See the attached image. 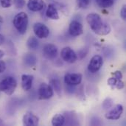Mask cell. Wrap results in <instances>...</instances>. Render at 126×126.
Returning a JSON list of instances; mask_svg holds the SVG:
<instances>
[{
	"mask_svg": "<svg viewBox=\"0 0 126 126\" xmlns=\"http://www.w3.org/2000/svg\"><path fill=\"white\" fill-rule=\"evenodd\" d=\"M54 94V91L49 84L42 83L38 89V95L40 100L50 99Z\"/></svg>",
	"mask_w": 126,
	"mask_h": 126,
	"instance_id": "52a82bcc",
	"label": "cell"
},
{
	"mask_svg": "<svg viewBox=\"0 0 126 126\" xmlns=\"http://www.w3.org/2000/svg\"><path fill=\"white\" fill-rule=\"evenodd\" d=\"M43 55L47 60H54L58 55V48L55 44H48L43 48Z\"/></svg>",
	"mask_w": 126,
	"mask_h": 126,
	"instance_id": "9c48e42d",
	"label": "cell"
},
{
	"mask_svg": "<svg viewBox=\"0 0 126 126\" xmlns=\"http://www.w3.org/2000/svg\"><path fill=\"white\" fill-rule=\"evenodd\" d=\"M27 7L32 12H38L42 10L45 7L44 0H29L27 2Z\"/></svg>",
	"mask_w": 126,
	"mask_h": 126,
	"instance_id": "4fadbf2b",
	"label": "cell"
},
{
	"mask_svg": "<svg viewBox=\"0 0 126 126\" xmlns=\"http://www.w3.org/2000/svg\"><path fill=\"white\" fill-rule=\"evenodd\" d=\"M120 16L122 18L123 20H126V6L123 5L121 10H120Z\"/></svg>",
	"mask_w": 126,
	"mask_h": 126,
	"instance_id": "83f0119b",
	"label": "cell"
},
{
	"mask_svg": "<svg viewBox=\"0 0 126 126\" xmlns=\"http://www.w3.org/2000/svg\"><path fill=\"white\" fill-rule=\"evenodd\" d=\"M24 63L29 67L35 66L37 63V57L32 53L26 54L24 56Z\"/></svg>",
	"mask_w": 126,
	"mask_h": 126,
	"instance_id": "e0dca14e",
	"label": "cell"
},
{
	"mask_svg": "<svg viewBox=\"0 0 126 126\" xmlns=\"http://www.w3.org/2000/svg\"><path fill=\"white\" fill-rule=\"evenodd\" d=\"M46 16L47 18L52 20H58L59 14L58 12V8L55 4H49L46 10Z\"/></svg>",
	"mask_w": 126,
	"mask_h": 126,
	"instance_id": "9a60e30c",
	"label": "cell"
},
{
	"mask_svg": "<svg viewBox=\"0 0 126 126\" xmlns=\"http://www.w3.org/2000/svg\"><path fill=\"white\" fill-rule=\"evenodd\" d=\"M103 64V60L102 56L99 55H94L90 60V62L88 65V70L91 73H96L101 69Z\"/></svg>",
	"mask_w": 126,
	"mask_h": 126,
	"instance_id": "8992f818",
	"label": "cell"
},
{
	"mask_svg": "<svg viewBox=\"0 0 126 126\" xmlns=\"http://www.w3.org/2000/svg\"><path fill=\"white\" fill-rule=\"evenodd\" d=\"M28 16L24 12H20L17 13L13 20V24L16 30L21 35L26 33L28 27Z\"/></svg>",
	"mask_w": 126,
	"mask_h": 126,
	"instance_id": "7a4b0ae2",
	"label": "cell"
},
{
	"mask_svg": "<svg viewBox=\"0 0 126 126\" xmlns=\"http://www.w3.org/2000/svg\"><path fill=\"white\" fill-rule=\"evenodd\" d=\"M65 124V117L64 115L61 114H55L52 120V125L54 126H63Z\"/></svg>",
	"mask_w": 126,
	"mask_h": 126,
	"instance_id": "d6986e66",
	"label": "cell"
},
{
	"mask_svg": "<svg viewBox=\"0 0 126 126\" xmlns=\"http://www.w3.org/2000/svg\"><path fill=\"white\" fill-rule=\"evenodd\" d=\"M17 86L16 80L11 76L6 77L0 81V92L5 93L7 95H12Z\"/></svg>",
	"mask_w": 126,
	"mask_h": 126,
	"instance_id": "3957f363",
	"label": "cell"
},
{
	"mask_svg": "<svg viewBox=\"0 0 126 126\" xmlns=\"http://www.w3.org/2000/svg\"><path fill=\"white\" fill-rule=\"evenodd\" d=\"M125 87V84H124V82L122 81V80H120L117 81V83L115 86V88H117V89L120 90V89H123V88Z\"/></svg>",
	"mask_w": 126,
	"mask_h": 126,
	"instance_id": "f1b7e54d",
	"label": "cell"
},
{
	"mask_svg": "<svg viewBox=\"0 0 126 126\" xmlns=\"http://www.w3.org/2000/svg\"><path fill=\"white\" fill-rule=\"evenodd\" d=\"M13 3L16 8L21 9L25 6V0H13Z\"/></svg>",
	"mask_w": 126,
	"mask_h": 126,
	"instance_id": "cb8c5ba5",
	"label": "cell"
},
{
	"mask_svg": "<svg viewBox=\"0 0 126 126\" xmlns=\"http://www.w3.org/2000/svg\"><path fill=\"white\" fill-rule=\"evenodd\" d=\"M113 75H114V78L117 80H122L123 78V74L120 71H116L113 73Z\"/></svg>",
	"mask_w": 126,
	"mask_h": 126,
	"instance_id": "f546056e",
	"label": "cell"
},
{
	"mask_svg": "<svg viewBox=\"0 0 126 126\" xmlns=\"http://www.w3.org/2000/svg\"><path fill=\"white\" fill-rule=\"evenodd\" d=\"M77 6L80 9H86L90 4V0H76Z\"/></svg>",
	"mask_w": 126,
	"mask_h": 126,
	"instance_id": "7402d4cb",
	"label": "cell"
},
{
	"mask_svg": "<svg viewBox=\"0 0 126 126\" xmlns=\"http://www.w3.org/2000/svg\"><path fill=\"white\" fill-rule=\"evenodd\" d=\"M0 59H1V57H0Z\"/></svg>",
	"mask_w": 126,
	"mask_h": 126,
	"instance_id": "d6a6232c",
	"label": "cell"
},
{
	"mask_svg": "<svg viewBox=\"0 0 126 126\" xmlns=\"http://www.w3.org/2000/svg\"><path fill=\"white\" fill-rule=\"evenodd\" d=\"M106 114L105 117L106 119L110 120H117L120 118L123 112V106L121 104H117L112 106L111 109Z\"/></svg>",
	"mask_w": 126,
	"mask_h": 126,
	"instance_id": "5b68a950",
	"label": "cell"
},
{
	"mask_svg": "<svg viewBox=\"0 0 126 126\" xmlns=\"http://www.w3.org/2000/svg\"><path fill=\"white\" fill-rule=\"evenodd\" d=\"M61 57L64 61L69 63H74L78 61V55L69 47H66L62 49L61 52Z\"/></svg>",
	"mask_w": 126,
	"mask_h": 126,
	"instance_id": "277c9868",
	"label": "cell"
},
{
	"mask_svg": "<svg viewBox=\"0 0 126 126\" xmlns=\"http://www.w3.org/2000/svg\"><path fill=\"white\" fill-rule=\"evenodd\" d=\"M69 32L72 36H79L83 33V27L82 24L76 20H73L69 24Z\"/></svg>",
	"mask_w": 126,
	"mask_h": 126,
	"instance_id": "8fae6325",
	"label": "cell"
},
{
	"mask_svg": "<svg viewBox=\"0 0 126 126\" xmlns=\"http://www.w3.org/2000/svg\"><path fill=\"white\" fill-rule=\"evenodd\" d=\"M27 46L30 49H32V50L36 49L39 46V43H38L37 38L34 36H30L27 41Z\"/></svg>",
	"mask_w": 126,
	"mask_h": 126,
	"instance_id": "ffe728a7",
	"label": "cell"
},
{
	"mask_svg": "<svg viewBox=\"0 0 126 126\" xmlns=\"http://www.w3.org/2000/svg\"><path fill=\"white\" fill-rule=\"evenodd\" d=\"M86 21L92 30L97 35H106L111 32V27L107 23H103L100 15L92 13L87 15Z\"/></svg>",
	"mask_w": 126,
	"mask_h": 126,
	"instance_id": "6da1fadb",
	"label": "cell"
},
{
	"mask_svg": "<svg viewBox=\"0 0 126 126\" xmlns=\"http://www.w3.org/2000/svg\"><path fill=\"white\" fill-rule=\"evenodd\" d=\"M33 32L38 38H47L49 35V29L44 24L38 22L33 25Z\"/></svg>",
	"mask_w": 126,
	"mask_h": 126,
	"instance_id": "ba28073f",
	"label": "cell"
},
{
	"mask_svg": "<svg viewBox=\"0 0 126 126\" xmlns=\"http://www.w3.org/2000/svg\"><path fill=\"white\" fill-rule=\"evenodd\" d=\"M118 80H120L116 79L114 77V78H110L107 80V83H108V85H109V86H111V88L112 89H114L115 88V86H116V85H117Z\"/></svg>",
	"mask_w": 126,
	"mask_h": 126,
	"instance_id": "d4e9b609",
	"label": "cell"
},
{
	"mask_svg": "<svg viewBox=\"0 0 126 126\" xmlns=\"http://www.w3.org/2000/svg\"><path fill=\"white\" fill-rule=\"evenodd\" d=\"M103 109L104 110H108L113 106V100L110 97H107L103 103Z\"/></svg>",
	"mask_w": 126,
	"mask_h": 126,
	"instance_id": "603a6c76",
	"label": "cell"
},
{
	"mask_svg": "<svg viewBox=\"0 0 126 126\" xmlns=\"http://www.w3.org/2000/svg\"><path fill=\"white\" fill-rule=\"evenodd\" d=\"M0 4L3 8H9L13 4V0H0Z\"/></svg>",
	"mask_w": 126,
	"mask_h": 126,
	"instance_id": "484cf974",
	"label": "cell"
},
{
	"mask_svg": "<svg viewBox=\"0 0 126 126\" xmlns=\"http://www.w3.org/2000/svg\"><path fill=\"white\" fill-rule=\"evenodd\" d=\"M88 52H89V49H88L87 48H83V49H82L81 50L79 51V52H78V56L80 57V59H83V58L87 55Z\"/></svg>",
	"mask_w": 126,
	"mask_h": 126,
	"instance_id": "4316f807",
	"label": "cell"
},
{
	"mask_svg": "<svg viewBox=\"0 0 126 126\" xmlns=\"http://www.w3.org/2000/svg\"><path fill=\"white\" fill-rule=\"evenodd\" d=\"M97 4L101 8L106 9L114 4V0H96Z\"/></svg>",
	"mask_w": 126,
	"mask_h": 126,
	"instance_id": "44dd1931",
	"label": "cell"
},
{
	"mask_svg": "<svg viewBox=\"0 0 126 126\" xmlns=\"http://www.w3.org/2000/svg\"><path fill=\"white\" fill-rule=\"evenodd\" d=\"M4 41H5V38H4V35L0 34V46L4 43Z\"/></svg>",
	"mask_w": 126,
	"mask_h": 126,
	"instance_id": "1f68e13d",
	"label": "cell"
},
{
	"mask_svg": "<svg viewBox=\"0 0 126 126\" xmlns=\"http://www.w3.org/2000/svg\"><path fill=\"white\" fill-rule=\"evenodd\" d=\"M50 86L52 88L53 91H55L58 95L61 94V83L58 78H53L49 81Z\"/></svg>",
	"mask_w": 126,
	"mask_h": 126,
	"instance_id": "ac0fdd59",
	"label": "cell"
},
{
	"mask_svg": "<svg viewBox=\"0 0 126 126\" xmlns=\"http://www.w3.org/2000/svg\"><path fill=\"white\" fill-rule=\"evenodd\" d=\"M33 76L31 75L24 74L21 75V87L24 91H29L31 89L33 82Z\"/></svg>",
	"mask_w": 126,
	"mask_h": 126,
	"instance_id": "5bb4252c",
	"label": "cell"
},
{
	"mask_svg": "<svg viewBox=\"0 0 126 126\" xmlns=\"http://www.w3.org/2000/svg\"><path fill=\"white\" fill-rule=\"evenodd\" d=\"M6 69V63L3 61H0V73H2L4 72Z\"/></svg>",
	"mask_w": 126,
	"mask_h": 126,
	"instance_id": "4dcf8cb0",
	"label": "cell"
},
{
	"mask_svg": "<svg viewBox=\"0 0 126 126\" xmlns=\"http://www.w3.org/2000/svg\"><path fill=\"white\" fill-rule=\"evenodd\" d=\"M65 124L69 126H78L79 125L78 118L77 114L74 111H68L64 114Z\"/></svg>",
	"mask_w": 126,
	"mask_h": 126,
	"instance_id": "2e32d148",
	"label": "cell"
},
{
	"mask_svg": "<svg viewBox=\"0 0 126 126\" xmlns=\"http://www.w3.org/2000/svg\"><path fill=\"white\" fill-rule=\"evenodd\" d=\"M39 123V118L32 112H27L23 117V124L26 126H36Z\"/></svg>",
	"mask_w": 126,
	"mask_h": 126,
	"instance_id": "7c38bea8",
	"label": "cell"
},
{
	"mask_svg": "<svg viewBox=\"0 0 126 126\" xmlns=\"http://www.w3.org/2000/svg\"><path fill=\"white\" fill-rule=\"evenodd\" d=\"M82 81V75L78 73H67L64 76V83L69 86H78Z\"/></svg>",
	"mask_w": 126,
	"mask_h": 126,
	"instance_id": "30bf717a",
	"label": "cell"
}]
</instances>
